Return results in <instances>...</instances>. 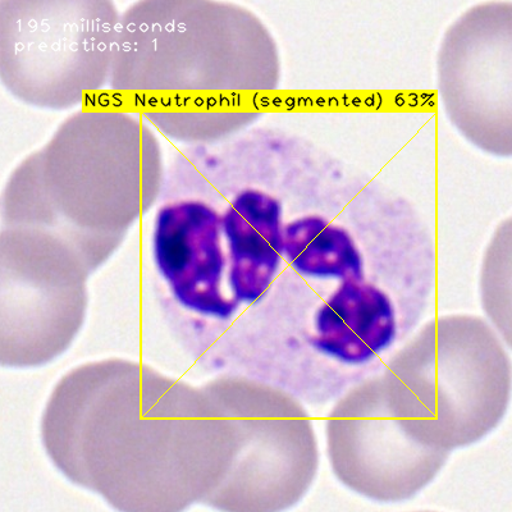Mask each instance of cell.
I'll use <instances>...</instances> for the list:
<instances>
[{"label":"cell","mask_w":512,"mask_h":512,"mask_svg":"<svg viewBox=\"0 0 512 512\" xmlns=\"http://www.w3.org/2000/svg\"><path fill=\"white\" fill-rule=\"evenodd\" d=\"M510 4L470 9L451 27L440 54V90L455 125L479 148L510 155Z\"/></svg>","instance_id":"3"},{"label":"cell","mask_w":512,"mask_h":512,"mask_svg":"<svg viewBox=\"0 0 512 512\" xmlns=\"http://www.w3.org/2000/svg\"><path fill=\"white\" fill-rule=\"evenodd\" d=\"M222 217L200 200L168 204L155 218L153 250L160 276L184 308L228 319L240 308L224 287Z\"/></svg>","instance_id":"4"},{"label":"cell","mask_w":512,"mask_h":512,"mask_svg":"<svg viewBox=\"0 0 512 512\" xmlns=\"http://www.w3.org/2000/svg\"><path fill=\"white\" fill-rule=\"evenodd\" d=\"M397 352L387 365L381 391L392 413L400 419L406 431L433 450L446 452L454 443L459 445L456 422L465 428L466 422L480 420L487 411L505 409L509 392L510 369L505 367L502 350L487 359L475 356L477 350H468L465 359L448 358V349L438 354L437 347L416 345L415 350ZM468 432V431H466Z\"/></svg>","instance_id":"2"},{"label":"cell","mask_w":512,"mask_h":512,"mask_svg":"<svg viewBox=\"0 0 512 512\" xmlns=\"http://www.w3.org/2000/svg\"><path fill=\"white\" fill-rule=\"evenodd\" d=\"M221 217L230 258L228 292L239 305L259 303L276 280L283 259L281 201L262 190H242Z\"/></svg>","instance_id":"5"},{"label":"cell","mask_w":512,"mask_h":512,"mask_svg":"<svg viewBox=\"0 0 512 512\" xmlns=\"http://www.w3.org/2000/svg\"><path fill=\"white\" fill-rule=\"evenodd\" d=\"M283 258L308 281H364L368 262L358 240L322 216H304L283 227Z\"/></svg>","instance_id":"6"},{"label":"cell","mask_w":512,"mask_h":512,"mask_svg":"<svg viewBox=\"0 0 512 512\" xmlns=\"http://www.w3.org/2000/svg\"><path fill=\"white\" fill-rule=\"evenodd\" d=\"M9 4V89L41 107H70L111 79L117 13L105 3Z\"/></svg>","instance_id":"1"}]
</instances>
